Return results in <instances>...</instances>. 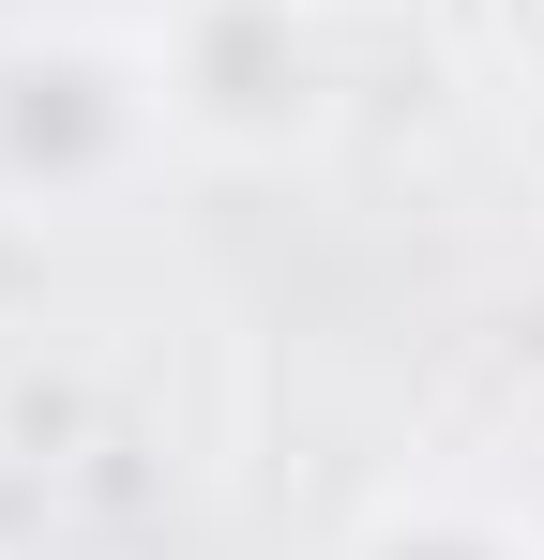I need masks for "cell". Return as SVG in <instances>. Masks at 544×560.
<instances>
[{"label":"cell","mask_w":544,"mask_h":560,"mask_svg":"<svg viewBox=\"0 0 544 560\" xmlns=\"http://www.w3.org/2000/svg\"><path fill=\"white\" fill-rule=\"evenodd\" d=\"M348 560H544V515L484 500V485H393Z\"/></svg>","instance_id":"obj_3"},{"label":"cell","mask_w":544,"mask_h":560,"mask_svg":"<svg viewBox=\"0 0 544 560\" xmlns=\"http://www.w3.org/2000/svg\"><path fill=\"white\" fill-rule=\"evenodd\" d=\"M333 15H348V0H333Z\"/></svg>","instance_id":"obj_4"},{"label":"cell","mask_w":544,"mask_h":560,"mask_svg":"<svg viewBox=\"0 0 544 560\" xmlns=\"http://www.w3.org/2000/svg\"><path fill=\"white\" fill-rule=\"evenodd\" d=\"M167 152L181 121L152 77V31H91V15L0 31V212H31V228L121 212Z\"/></svg>","instance_id":"obj_1"},{"label":"cell","mask_w":544,"mask_h":560,"mask_svg":"<svg viewBox=\"0 0 544 560\" xmlns=\"http://www.w3.org/2000/svg\"><path fill=\"white\" fill-rule=\"evenodd\" d=\"M152 77H167L181 152L272 167V152H303L333 121V0H167Z\"/></svg>","instance_id":"obj_2"}]
</instances>
